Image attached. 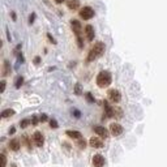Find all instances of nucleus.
Instances as JSON below:
<instances>
[{"label": "nucleus", "instance_id": "nucleus-1", "mask_svg": "<svg viewBox=\"0 0 167 167\" xmlns=\"http://www.w3.org/2000/svg\"><path fill=\"white\" fill-rule=\"evenodd\" d=\"M104 48H106V46H104L103 42H97V43L91 47V50L89 51L88 61H93V60H96V59H98L99 56H102L103 52H104Z\"/></svg>", "mask_w": 167, "mask_h": 167}, {"label": "nucleus", "instance_id": "nucleus-2", "mask_svg": "<svg viewBox=\"0 0 167 167\" xmlns=\"http://www.w3.org/2000/svg\"><path fill=\"white\" fill-rule=\"evenodd\" d=\"M111 81H112V76L109 71H102L98 73L97 76V85L99 88H107L110 86Z\"/></svg>", "mask_w": 167, "mask_h": 167}, {"label": "nucleus", "instance_id": "nucleus-3", "mask_svg": "<svg viewBox=\"0 0 167 167\" xmlns=\"http://www.w3.org/2000/svg\"><path fill=\"white\" fill-rule=\"evenodd\" d=\"M107 96H109V99L114 103H119L120 101H122V94H120V91L116 90V89L109 90V94H107Z\"/></svg>", "mask_w": 167, "mask_h": 167}, {"label": "nucleus", "instance_id": "nucleus-4", "mask_svg": "<svg viewBox=\"0 0 167 167\" xmlns=\"http://www.w3.org/2000/svg\"><path fill=\"white\" fill-rule=\"evenodd\" d=\"M104 165H106V159H104L103 155L96 154L91 158V166L93 167H103Z\"/></svg>", "mask_w": 167, "mask_h": 167}, {"label": "nucleus", "instance_id": "nucleus-5", "mask_svg": "<svg viewBox=\"0 0 167 167\" xmlns=\"http://www.w3.org/2000/svg\"><path fill=\"white\" fill-rule=\"evenodd\" d=\"M80 16L84 20H90V18L94 17V11L90 8V7H84V8L80 11Z\"/></svg>", "mask_w": 167, "mask_h": 167}, {"label": "nucleus", "instance_id": "nucleus-6", "mask_svg": "<svg viewBox=\"0 0 167 167\" xmlns=\"http://www.w3.org/2000/svg\"><path fill=\"white\" fill-rule=\"evenodd\" d=\"M123 131H124V129H123V127L120 125L119 123H112V124L110 125V132H111V135L115 136V137L122 135Z\"/></svg>", "mask_w": 167, "mask_h": 167}, {"label": "nucleus", "instance_id": "nucleus-7", "mask_svg": "<svg viewBox=\"0 0 167 167\" xmlns=\"http://www.w3.org/2000/svg\"><path fill=\"white\" fill-rule=\"evenodd\" d=\"M33 141L35 142V145H37L38 148H42L44 144V137L41 132H35L34 135H33Z\"/></svg>", "mask_w": 167, "mask_h": 167}, {"label": "nucleus", "instance_id": "nucleus-8", "mask_svg": "<svg viewBox=\"0 0 167 167\" xmlns=\"http://www.w3.org/2000/svg\"><path fill=\"white\" fill-rule=\"evenodd\" d=\"M93 129H94V132H96L99 137H102V139H107V137H109V131L102 125H96Z\"/></svg>", "mask_w": 167, "mask_h": 167}, {"label": "nucleus", "instance_id": "nucleus-9", "mask_svg": "<svg viewBox=\"0 0 167 167\" xmlns=\"http://www.w3.org/2000/svg\"><path fill=\"white\" fill-rule=\"evenodd\" d=\"M71 26H72V30L73 33L77 35V37H80L81 35V30H82V26H81L80 21H77V20H72L71 21Z\"/></svg>", "mask_w": 167, "mask_h": 167}, {"label": "nucleus", "instance_id": "nucleus-10", "mask_svg": "<svg viewBox=\"0 0 167 167\" xmlns=\"http://www.w3.org/2000/svg\"><path fill=\"white\" fill-rule=\"evenodd\" d=\"M89 145L94 149H101L103 146V141H102V139H99V137H91V139L89 140Z\"/></svg>", "mask_w": 167, "mask_h": 167}, {"label": "nucleus", "instance_id": "nucleus-11", "mask_svg": "<svg viewBox=\"0 0 167 167\" xmlns=\"http://www.w3.org/2000/svg\"><path fill=\"white\" fill-rule=\"evenodd\" d=\"M85 34H86L88 41H93V39H94V35H96L93 26H91V25H86V26H85Z\"/></svg>", "mask_w": 167, "mask_h": 167}, {"label": "nucleus", "instance_id": "nucleus-12", "mask_svg": "<svg viewBox=\"0 0 167 167\" xmlns=\"http://www.w3.org/2000/svg\"><path fill=\"white\" fill-rule=\"evenodd\" d=\"M20 148H21V144H20L18 139H13L9 141V149H11L12 152H18Z\"/></svg>", "mask_w": 167, "mask_h": 167}, {"label": "nucleus", "instance_id": "nucleus-13", "mask_svg": "<svg viewBox=\"0 0 167 167\" xmlns=\"http://www.w3.org/2000/svg\"><path fill=\"white\" fill-rule=\"evenodd\" d=\"M67 136L71 137L73 140H81L82 139V135H81L78 131H67Z\"/></svg>", "mask_w": 167, "mask_h": 167}, {"label": "nucleus", "instance_id": "nucleus-14", "mask_svg": "<svg viewBox=\"0 0 167 167\" xmlns=\"http://www.w3.org/2000/svg\"><path fill=\"white\" fill-rule=\"evenodd\" d=\"M9 73H11V65H9V61L4 60V63H3V72H1V74L5 77V76H8Z\"/></svg>", "mask_w": 167, "mask_h": 167}, {"label": "nucleus", "instance_id": "nucleus-15", "mask_svg": "<svg viewBox=\"0 0 167 167\" xmlns=\"http://www.w3.org/2000/svg\"><path fill=\"white\" fill-rule=\"evenodd\" d=\"M67 5H68V8H69L71 11H76L78 7H80V1H78V0H69Z\"/></svg>", "mask_w": 167, "mask_h": 167}, {"label": "nucleus", "instance_id": "nucleus-16", "mask_svg": "<svg viewBox=\"0 0 167 167\" xmlns=\"http://www.w3.org/2000/svg\"><path fill=\"white\" fill-rule=\"evenodd\" d=\"M15 115V110H12V109H8V110H4L1 112V119H7V117H11V116H13Z\"/></svg>", "mask_w": 167, "mask_h": 167}, {"label": "nucleus", "instance_id": "nucleus-17", "mask_svg": "<svg viewBox=\"0 0 167 167\" xmlns=\"http://www.w3.org/2000/svg\"><path fill=\"white\" fill-rule=\"evenodd\" d=\"M0 161H1V163H0V167H5V166H7V157H5V153H1V154H0Z\"/></svg>", "mask_w": 167, "mask_h": 167}, {"label": "nucleus", "instance_id": "nucleus-18", "mask_svg": "<svg viewBox=\"0 0 167 167\" xmlns=\"http://www.w3.org/2000/svg\"><path fill=\"white\" fill-rule=\"evenodd\" d=\"M30 123H31V120H29V119H24L21 123H20V127H21V128H26V127H28Z\"/></svg>", "mask_w": 167, "mask_h": 167}, {"label": "nucleus", "instance_id": "nucleus-19", "mask_svg": "<svg viewBox=\"0 0 167 167\" xmlns=\"http://www.w3.org/2000/svg\"><path fill=\"white\" fill-rule=\"evenodd\" d=\"M120 116H122V110H120V109H114V115H112V117H117V119H119Z\"/></svg>", "mask_w": 167, "mask_h": 167}, {"label": "nucleus", "instance_id": "nucleus-20", "mask_svg": "<svg viewBox=\"0 0 167 167\" xmlns=\"http://www.w3.org/2000/svg\"><path fill=\"white\" fill-rule=\"evenodd\" d=\"M22 84H24V78H22L21 76L17 77V81H16V88H17V89H20Z\"/></svg>", "mask_w": 167, "mask_h": 167}, {"label": "nucleus", "instance_id": "nucleus-21", "mask_svg": "<svg viewBox=\"0 0 167 167\" xmlns=\"http://www.w3.org/2000/svg\"><path fill=\"white\" fill-rule=\"evenodd\" d=\"M77 141H78V142H77L78 148H80V149H85V146H86V142H85L82 139H81V140H77Z\"/></svg>", "mask_w": 167, "mask_h": 167}, {"label": "nucleus", "instance_id": "nucleus-22", "mask_svg": "<svg viewBox=\"0 0 167 167\" xmlns=\"http://www.w3.org/2000/svg\"><path fill=\"white\" fill-rule=\"evenodd\" d=\"M50 125H51V128H54V129H56V128H58V123H56V120H55V119H52V120H50Z\"/></svg>", "mask_w": 167, "mask_h": 167}, {"label": "nucleus", "instance_id": "nucleus-23", "mask_svg": "<svg viewBox=\"0 0 167 167\" xmlns=\"http://www.w3.org/2000/svg\"><path fill=\"white\" fill-rule=\"evenodd\" d=\"M4 90H5V81H1V84H0V93H3Z\"/></svg>", "mask_w": 167, "mask_h": 167}, {"label": "nucleus", "instance_id": "nucleus-24", "mask_svg": "<svg viewBox=\"0 0 167 167\" xmlns=\"http://www.w3.org/2000/svg\"><path fill=\"white\" fill-rule=\"evenodd\" d=\"M39 120H41V122H46V120H47V115H46V114H42Z\"/></svg>", "mask_w": 167, "mask_h": 167}, {"label": "nucleus", "instance_id": "nucleus-25", "mask_svg": "<svg viewBox=\"0 0 167 167\" xmlns=\"http://www.w3.org/2000/svg\"><path fill=\"white\" fill-rule=\"evenodd\" d=\"M86 98H88V101H89V102H94V98L91 97V94H90V93H88V94H86Z\"/></svg>", "mask_w": 167, "mask_h": 167}, {"label": "nucleus", "instance_id": "nucleus-26", "mask_svg": "<svg viewBox=\"0 0 167 167\" xmlns=\"http://www.w3.org/2000/svg\"><path fill=\"white\" fill-rule=\"evenodd\" d=\"M34 17H35V13L30 15V18H29V24H33V22H34Z\"/></svg>", "mask_w": 167, "mask_h": 167}, {"label": "nucleus", "instance_id": "nucleus-27", "mask_svg": "<svg viewBox=\"0 0 167 167\" xmlns=\"http://www.w3.org/2000/svg\"><path fill=\"white\" fill-rule=\"evenodd\" d=\"M31 123L34 124V125H35V124L38 123V119H37V116H33V119H31Z\"/></svg>", "mask_w": 167, "mask_h": 167}, {"label": "nucleus", "instance_id": "nucleus-28", "mask_svg": "<svg viewBox=\"0 0 167 167\" xmlns=\"http://www.w3.org/2000/svg\"><path fill=\"white\" fill-rule=\"evenodd\" d=\"M47 37H48V39H50V42H52V43H56V42H55V39L52 38V37H51L50 34H47Z\"/></svg>", "mask_w": 167, "mask_h": 167}, {"label": "nucleus", "instance_id": "nucleus-29", "mask_svg": "<svg viewBox=\"0 0 167 167\" xmlns=\"http://www.w3.org/2000/svg\"><path fill=\"white\" fill-rule=\"evenodd\" d=\"M39 61H41V58H38V56H37V58L34 59V63H35V64H39Z\"/></svg>", "mask_w": 167, "mask_h": 167}, {"label": "nucleus", "instance_id": "nucleus-30", "mask_svg": "<svg viewBox=\"0 0 167 167\" xmlns=\"http://www.w3.org/2000/svg\"><path fill=\"white\" fill-rule=\"evenodd\" d=\"M76 93L80 94V85H76Z\"/></svg>", "mask_w": 167, "mask_h": 167}, {"label": "nucleus", "instance_id": "nucleus-31", "mask_svg": "<svg viewBox=\"0 0 167 167\" xmlns=\"http://www.w3.org/2000/svg\"><path fill=\"white\" fill-rule=\"evenodd\" d=\"M15 131H16V129H15V128H13V127H12V128L9 129V133H11V135H13V133H15Z\"/></svg>", "mask_w": 167, "mask_h": 167}, {"label": "nucleus", "instance_id": "nucleus-32", "mask_svg": "<svg viewBox=\"0 0 167 167\" xmlns=\"http://www.w3.org/2000/svg\"><path fill=\"white\" fill-rule=\"evenodd\" d=\"M55 1H56L58 4H61V3H63V1H65V0H55Z\"/></svg>", "mask_w": 167, "mask_h": 167}, {"label": "nucleus", "instance_id": "nucleus-33", "mask_svg": "<svg viewBox=\"0 0 167 167\" xmlns=\"http://www.w3.org/2000/svg\"><path fill=\"white\" fill-rule=\"evenodd\" d=\"M12 18H13V20H16V15H15V12H12Z\"/></svg>", "mask_w": 167, "mask_h": 167}, {"label": "nucleus", "instance_id": "nucleus-34", "mask_svg": "<svg viewBox=\"0 0 167 167\" xmlns=\"http://www.w3.org/2000/svg\"><path fill=\"white\" fill-rule=\"evenodd\" d=\"M12 167H17V166H16V165H12Z\"/></svg>", "mask_w": 167, "mask_h": 167}]
</instances>
